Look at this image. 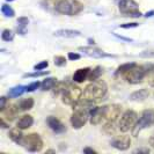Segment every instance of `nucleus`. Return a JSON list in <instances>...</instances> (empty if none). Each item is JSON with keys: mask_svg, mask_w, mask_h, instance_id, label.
<instances>
[{"mask_svg": "<svg viewBox=\"0 0 154 154\" xmlns=\"http://www.w3.org/2000/svg\"><path fill=\"white\" fill-rule=\"evenodd\" d=\"M152 125H154V110L153 109H146L141 112V115L138 118L136 125L133 126L132 136L138 137V134L143 130H145L147 128H151Z\"/></svg>", "mask_w": 154, "mask_h": 154, "instance_id": "obj_6", "label": "nucleus"}, {"mask_svg": "<svg viewBox=\"0 0 154 154\" xmlns=\"http://www.w3.org/2000/svg\"><path fill=\"white\" fill-rule=\"evenodd\" d=\"M56 84H57V79L56 78H46V79H44L42 81V84H41V89L44 91V92L51 91V89H54Z\"/></svg>", "mask_w": 154, "mask_h": 154, "instance_id": "obj_23", "label": "nucleus"}, {"mask_svg": "<svg viewBox=\"0 0 154 154\" xmlns=\"http://www.w3.org/2000/svg\"><path fill=\"white\" fill-rule=\"evenodd\" d=\"M46 74H49V71H35L32 73H26L23 78H38V77H44Z\"/></svg>", "mask_w": 154, "mask_h": 154, "instance_id": "obj_31", "label": "nucleus"}, {"mask_svg": "<svg viewBox=\"0 0 154 154\" xmlns=\"http://www.w3.org/2000/svg\"><path fill=\"white\" fill-rule=\"evenodd\" d=\"M118 126L116 128V123H104L103 124V131L108 134H115Z\"/></svg>", "mask_w": 154, "mask_h": 154, "instance_id": "obj_29", "label": "nucleus"}, {"mask_svg": "<svg viewBox=\"0 0 154 154\" xmlns=\"http://www.w3.org/2000/svg\"><path fill=\"white\" fill-rule=\"evenodd\" d=\"M6 1H8V2H11V1H14V0H6Z\"/></svg>", "mask_w": 154, "mask_h": 154, "instance_id": "obj_48", "label": "nucleus"}, {"mask_svg": "<svg viewBox=\"0 0 154 154\" xmlns=\"http://www.w3.org/2000/svg\"><path fill=\"white\" fill-rule=\"evenodd\" d=\"M149 96V91L146 88H141L139 91L133 92L130 95V100L134 101V102H141V101H145Z\"/></svg>", "mask_w": 154, "mask_h": 154, "instance_id": "obj_20", "label": "nucleus"}, {"mask_svg": "<svg viewBox=\"0 0 154 154\" xmlns=\"http://www.w3.org/2000/svg\"><path fill=\"white\" fill-rule=\"evenodd\" d=\"M88 42H89L91 44H94V43H95V42H94V39H92V38H89V39H88Z\"/></svg>", "mask_w": 154, "mask_h": 154, "instance_id": "obj_46", "label": "nucleus"}, {"mask_svg": "<svg viewBox=\"0 0 154 154\" xmlns=\"http://www.w3.org/2000/svg\"><path fill=\"white\" fill-rule=\"evenodd\" d=\"M149 149H136L133 151V153H148Z\"/></svg>", "mask_w": 154, "mask_h": 154, "instance_id": "obj_43", "label": "nucleus"}, {"mask_svg": "<svg viewBox=\"0 0 154 154\" xmlns=\"http://www.w3.org/2000/svg\"><path fill=\"white\" fill-rule=\"evenodd\" d=\"M46 152H48V153H54V149H49V151H46Z\"/></svg>", "mask_w": 154, "mask_h": 154, "instance_id": "obj_47", "label": "nucleus"}, {"mask_svg": "<svg viewBox=\"0 0 154 154\" xmlns=\"http://www.w3.org/2000/svg\"><path fill=\"white\" fill-rule=\"evenodd\" d=\"M138 121V114L134 110H126L121 115L119 122H118V130L123 133H126L133 129Z\"/></svg>", "mask_w": 154, "mask_h": 154, "instance_id": "obj_8", "label": "nucleus"}, {"mask_svg": "<svg viewBox=\"0 0 154 154\" xmlns=\"http://www.w3.org/2000/svg\"><path fill=\"white\" fill-rule=\"evenodd\" d=\"M19 104V108L21 111H27V110H30L34 108V104H35V101L32 97H27V99H22L17 102Z\"/></svg>", "mask_w": 154, "mask_h": 154, "instance_id": "obj_22", "label": "nucleus"}, {"mask_svg": "<svg viewBox=\"0 0 154 154\" xmlns=\"http://www.w3.org/2000/svg\"><path fill=\"white\" fill-rule=\"evenodd\" d=\"M8 126H9V124H7L5 122V118H1V128H2V129H6Z\"/></svg>", "mask_w": 154, "mask_h": 154, "instance_id": "obj_42", "label": "nucleus"}, {"mask_svg": "<svg viewBox=\"0 0 154 154\" xmlns=\"http://www.w3.org/2000/svg\"><path fill=\"white\" fill-rule=\"evenodd\" d=\"M141 15H143V14H141V12H140L139 9H136V11L131 12L128 16H130V17H140Z\"/></svg>", "mask_w": 154, "mask_h": 154, "instance_id": "obj_38", "label": "nucleus"}, {"mask_svg": "<svg viewBox=\"0 0 154 154\" xmlns=\"http://www.w3.org/2000/svg\"><path fill=\"white\" fill-rule=\"evenodd\" d=\"M112 35L115 36V37H117V38L122 39V41H125V42H132L133 39L132 38H129V37H124V36H119L118 34H116V32H112Z\"/></svg>", "mask_w": 154, "mask_h": 154, "instance_id": "obj_39", "label": "nucleus"}, {"mask_svg": "<svg viewBox=\"0 0 154 154\" xmlns=\"http://www.w3.org/2000/svg\"><path fill=\"white\" fill-rule=\"evenodd\" d=\"M147 78H148V80H149V85L154 87V71L153 72H151L149 75H148Z\"/></svg>", "mask_w": 154, "mask_h": 154, "instance_id": "obj_41", "label": "nucleus"}, {"mask_svg": "<svg viewBox=\"0 0 154 154\" xmlns=\"http://www.w3.org/2000/svg\"><path fill=\"white\" fill-rule=\"evenodd\" d=\"M84 91L74 84H69L66 89L62 94V101L64 104L66 106H72L74 107L79 101L82 99Z\"/></svg>", "mask_w": 154, "mask_h": 154, "instance_id": "obj_5", "label": "nucleus"}, {"mask_svg": "<svg viewBox=\"0 0 154 154\" xmlns=\"http://www.w3.org/2000/svg\"><path fill=\"white\" fill-rule=\"evenodd\" d=\"M41 87V84H39L38 81H35V82H31V84H29L28 86H26V92H35L37 88H39Z\"/></svg>", "mask_w": 154, "mask_h": 154, "instance_id": "obj_33", "label": "nucleus"}, {"mask_svg": "<svg viewBox=\"0 0 154 154\" xmlns=\"http://www.w3.org/2000/svg\"><path fill=\"white\" fill-rule=\"evenodd\" d=\"M8 137H9V139H11L12 141H14L15 144L21 145L24 134L22 133V130L19 129V128L16 126V128H13V129L9 130V132H8Z\"/></svg>", "mask_w": 154, "mask_h": 154, "instance_id": "obj_18", "label": "nucleus"}, {"mask_svg": "<svg viewBox=\"0 0 154 154\" xmlns=\"http://www.w3.org/2000/svg\"><path fill=\"white\" fill-rule=\"evenodd\" d=\"M67 57H69V60H79L81 58V56L79 54H75V52H69Z\"/></svg>", "mask_w": 154, "mask_h": 154, "instance_id": "obj_37", "label": "nucleus"}, {"mask_svg": "<svg viewBox=\"0 0 154 154\" xmlns=\"http://www.w3.org/2000/svg\"><path fill=\"white\" fill-rule=\"evenodd\" d=\"M122 115V106L119 104H109L107 106L106 117H104V123H116L117 119Z\"/></svg>", "mask_w": 154, "mask_h": 154, "instance_id": "obj_11", "label": "nucleus"}, {"mask_svg": "<svg viewBox=\"0 0 154 154\" xmlns=\"http://www.w3.org/2000/svg\"><path fill=\"white\" fill-rule=\"evenodd\" d=\"M84 153H86V154H88V153H91V154H96L97 152H96L95 149H93V148H91V147H85V148H84Z\"/></svg>", "mask_w": 154, "mask_h": 154, "instance_id": "obj_40", "label": "nucleus"}, {"mask_svg": "<svg viewBox=\"0 0 154 154\" xmlns=\"http://www.w3.org/2000/svg\"><path fill=\"white\" fill-rule=\"evenodd\" d=\"M1 38L5 42H12L14 39V32L9 29H4L1 34Z\"/></svg>", "mask_w": 154, "mask_h": 154, "instance_id": "obj_30", "label": "nucleus"}, {"mask_svg": "<svg viewBox=\"0 0 154 154\" xmlns=\"http://www.w3.org/2000/svg\"><path fill=\"white\" fill-rule=\"evenodd\" d=\"M20 112H21V110L19 108V104H17V103H13V104H9V103H8V106L6 107V109L1 111L2 118L7 119L8 122L14 121L16 118V116L19 115Z\"/></svg>", "mask_w": 154, "mask_h": 154, "instance_id": "obj_15", "label": "nucleus"}, {"mask_svg": "<svg viewBox=\"0 0 154 154\" xmlns=\"http://www.w3.org/2000/svg\"><path fill=\"white\" fill-rule=\"evenodd\" d=\"M91 72V69L89 67H85V69H79L74 72L73 74V81L74 82H78V84H81L86 81L88 79V74Z\"/></svg>", "mask_w": 154, "mask_h": 154, "instance_id": "obj_17", "label": "nucleus"}, {"mask_svg": "<svg viewBox=\"0 0 154 154\" xmlns=\"http://www.w3.org/2000/svg\"><path fill=\"white\" fill-rule=\"evenodd\" d=\"M48 66H49L48 60H42L41 63L36 64V65L34 66V69H35V71H42V69H45Z\"/></svg>", "mask_w": 154, "mask_h": 154, "instance_id": "obj_34", "label": "nucleus"}, {"mask_svg": "<svg viewBox=\"0 0 154 154\" xmlns=\"http://www.w3.org/2000/svg\"><path fill=\"white\" fill-rule=\"evenodd\" d=\"M43 145H44L43 140L38 133H29V134H24L20 146H22L28 152L36 153V152H41L43 149Z\"/></svg>", "mask_w": 154, "mask_h": 154, "instance_id": "obj_7", "label": "nucleus"}, {"mask_svg": "<svg viewBox=\"0 0 154 154\" xmlns=\"http://www.w3.org/2000/svg\"><path fill=\"white\" fill-rule=\"evenodd\" d=\"M34 124V117L30 115H23L17 122H16V126L21 130H27Z\"/></svg>", "mask_w": 154, "mask_h": 154, "instance_id": "obj_19", "label": "nucleus"}, {"mask_svg": "<svg viewBox=\"0 0 154 154\" xmlns=\"http://www.w3.org/2000/svg\"><path fill=\"white\" fill-rule=\"evenodd\" d=\"M7 103H8L7 97H5V96H1L0 97V111H2V110L6 109V107L8 106Z\"/></svg>", "mask_w": 154, "mask_h": 154, "instance_id": "obj_36", "label": "nucleus"}, {"mask_svg": "<svg viewBox=\"0 0 154 154\" xmlns=\"http://www.w3.org/2000/svg\"><path fill=\"white\" fill-rule=\"evenodd\" d=\"M93 104H88L80 100L73 107V112L71 115V125L73 129L79 130L85 125L89 119V110Z\"/></svg>", "mask_w": 154, "mask_h": 154, "instance_id": "obj_2", "label": "nucleus"}, {"mask_svg": "<svg viewBox=\"0 0 154 154\" xmlns=\"http://www.w3.org/2000/svg\"><path fill=\"white\" fill-rule=\"evenodd\" d=\"M46 124H48V126H49L54 133H57V134H60V133L66 132V126H65V124L63 123L62 121H59L57 117H54V116H49V117L46 118Z\"/></svg>", "mask_w": 154, "mask_h": 154, "instance_id": "obj_14", "label": "nucleus"}, {"mask_svg": "<svg viewBox=\"0 0 154 154\" xmlns=\"http://www.w3.org/2000/svg\"><path fill=\"white\" fill-rule=\"evenodd\" d=\"M137 64L136 63H126V64H123V65H121V66H118L117 67V69H116L115 74L116 75H123V74H125L128 71H130V69L133 67V66H136Z\"/></svg>", "mask_w": 154, "mask_h": 154, "instance_id": "obj_26", "label": "nucleus"}, {"mask_svg": "<svg viewBox=\"0 0 154 154\" xmlns=\"http://www.w3.org/2000/svg\"><path fill=\"white\" fill-rule=\"evenodd\" d=\"M154 71V64H147V65H136L130 71H128L125 74H123L124 79L131 84L137 85L144 81V79L149 75L151 72Z\"/></svg>", "mask_w": 154, "mask_h": 154, "instance_id": "obj_3", "label": "nucleus"}, {"mask_svg": "<svg viewBox=\"0 0 154 154\" xmlns=\"http://www.w3.org/2000/svg\"><path fill=\"white\" fill-rule=\"evenodd\" d=\"M29 24V20L26 16H21L17 19V27H16V31L17 34H20L21 36H24L27 34V27Z\"/></svg>", "mask_w": 154, "mask_h": 154, "instance_id": "obj_21", "label": "nucleus"}, {"mask_svg": "<svg viewBox=\"0 0 154 154\" xmlns=\"http://www.w3.org/2000/svg\"><path fill=\"white\" fill-rule=\"evenodd\" d=\"M1 13L6 17H14V15H15V11L7 4H2L1 5Z\"/></svg>", "mask_w": 154, "mask_h": 154, "instance_id": "obj_27", "label": "nucleus"}, {"mask_svg": "<svg viewBox=\"0 0 154 154\" xmlns=\"http://www.w3.org/2000/svg\"><path fill=\"white\" fill-rule=\"evenodd\" d=\"M149 145L154 148V136H152V137H151V139H149Z\"/></svg>", "mask_w": 154, "mask_h": 154, "instance_id": "obj_45", "label": "nucleus"}, {"mask_svg": "<svg viewBox=\"0 0 154 154\" xmlns=\"http://www.w3.org/2000/svg\"><path fill=\"white\" fill-rule=\"evenodd\" d=\"M106 111H107V106L92 107L89 110V123L92 125L103 124L104 117H106Z\"/></svg>", "mask_w": 154, "mask_h": 154, "instance_id": "obj_9", "label": "nucleus"}, {"mask_svg": "<svg viewBox=\"0 0 154 154\" xmlns=\"http://www.w3.org/2000/svg\"><path fill=\"white\" fill-rule=\"evenodd\" d=\"M110 145L118 151H126L131 145V138L130 136H126V134L116 136L115 138L111 139Z\"/></svg>", "mask_w": 154, "mask_h": 154, "instance_id": "obj_12", "label": "nucleus"}, {"mask_svg": "<svg viewBox=\"0 0 154 154\" xmlns=\"http://www.w3.org/2000/svg\"><path fill=\"white\" fill-rule=\"evenodd\" d=\"M80 52L91 57V58H96V59H102V58H110V57H115L112 54H109L107 52H104L103 50H101L99 48H94V46H80L78 49Z\"/></svg>", "mask_w": 154, "mask_h": 154, "instance_id": "obj_10", "label": "nucleus"}, {"mask_svg": "<svg viewBox=\"0 0 154 154\" xmlns=\"http://www.w3.org/2000/svg\"><path fill=\"white\" fill-rule=\"evenodd\" d=\"M26 92V87L22 85H19V86H15V87H13V88H11L9 89V92H8V96L9 97H19V96H21L23 93Z\"/></svg>", "mask_w": 154, "mask_h": 154, "instance_id": "obj_24", "label": "nucleus"}, {"mask_svg": "<svg viewBox=\"0 0 154 154\" xmlns=\"http://www.w3.org/2000/svg\"><path fill=\"white\" fill-rule=\"evenodd\" d=\"M107 92H108L107 84L103 80L97 79L95 81H91L89 85L86 86L81 100L88 104H94L102 100L107 95Z\"/></svg>", "mask_w": 154, "mask_h": 154, "instance_id": "obj_1", "label": "nucleus"}, {"mask_svg": "<svg viewBox=\"0 0 154 154\" xmlns=\"http://www.w3.org/2000/svg\"><path fill=\"white\" fill-rule=\"evenodd\" d=\"M67 85H69V84H66V82H58V81H57L56 86L54 87V95H56V96L62 95L63 92L66 89Z\"/></svg>", "mask_w": 154, "mask_h": 154, "instance_id": "obj_28", "label": "nucleus"}, {"mask_svg": "<svg viewBox=\"0 0 154 154\" xmlns=\"http://www.w3.org/2000/svg\"><path fill=\"white\" fill-rule=\"evenodd\" d=\"M84 4L78 0H58L54 5V11L59 14L74 16L84 11Z\"/></svg>", "mask_w": 154, "mask_h": 154, "instance_id": "obj_4", "label": "nucleus"}, {"mask_svg": "<svg viewBox=\"0 0 154 154\" xmlns=\"http://www.w3.org/2000/svg\"><path fill=\"white\" fill-rule=\"evenodd\" d=\"M102 73H103V67H101V66H96L95 69H91V72H89V74H88V79L87 80H89V81H95V80H97V79H100V77L102 75Z\"/></svg>", "mask_w": 154, "mask_h": 154, "instance_id": "obj_25", "label": "nucleus"}, {"mask_svg": "<svg viewBox=\"0 0 154 154\" xmlns=\"http://www.w3.org/2000/svg\"><path fill=\"white\" fill-rule=\"evenodd\" d=\"M145 16H146V17H152V16H154V11H149V12H147L146 14H145Z\"/></svg>", "mask_w": 154, "mask_h": 154, "instance_id": "obj_44", "label": "nucleus"}, {"mask_svg": "<svg viewBox=\"0 0 154 154\" xmlns=\"http://www.w3.org/2000/svg\"><path fill=\"white\" fill-rule=\"evenodd\" d=\"M54 35L57 37H63V38H75V37L81 36V32L74 29H59V30L54 31Z\"/></svg>", "mask_w": 154, "mask_h": 154, "instance_id": "obj_16", "label": "nucleus"}, {"mask_svg": "<svg viewBox=\"0 0 154 154\" xmlns=\"http://www.w3.org/2000/svg\"><path fill=\"white\" fill-rule=\"evenodd\" d=\"M138 2L134 0H118V8L119 12L124 16H128L131 12L138 9Z\"/></svg>", "mask_w": 154, "mask_h": 154, "instance_id": "obj_13", "label": "nucleus"}, {"mask_svg": "<svg viewBox=\"0 0 154 154\" xmlns=\"http://www.w3.org/2000/svg\"><path fill=\"white\" fill-rule=\"evenodd\" d=\"M139 26L138 22H131V23H124V24H121L119 28L122 29H131V28H137Z\"/></svg>", "mask_w": 154, "mask_h": 154, "instance_id": "obj_35", "label": "nucleus"}, {"mask_svg": "<svg viewBox=\"0 0 154 154\" xmlns=\"http://www.w3.org/2000/svg\"><path fill=\"white\" fill-rule=\"evenodd\" d=\"M54 65L58 67H63L66 65V58L64 56H56L54 57Z\"/></svg>", "mask_w": 154, "mask_h": 154, "instance_id": "obj_32", "label": "nucleus"}]
</instances>
